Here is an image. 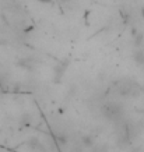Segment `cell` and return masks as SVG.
Listing matches in <instances>:
<instances>
[{
	"label": "cell",
	"mask_w": 144,
	"mask_h": 152,
	"mask_svg": "<svg viewBox=\"0 0 144 152\" xmlns=\"http://www.w3.org/2000/svg\"><path fill=\"white\" fill-rule=\"evenodd\" d=\"M123 112V107H122L119 103H115V102H108L105 103L102 107V113L109 119H116L122 115Z\"/></svg>",
	"instance_id": "6da1fadb"
},
{
	"label": "cell",
	"mask_w": 144,
	"mask_h": 152,
	"mask_svg": "<svg viewBox=\"0 0 144 152\" xmlns=\"http://www.w3.org/2000/svg\"><path fill=\"white\" fill-rule=\"evenodd\" d=\"M133 60L136 64L143 66L144 64V52L141 49H136V52L133 53Z\"/></svg>",
	"instance_id": "7a4b0ae2"
},
{
	"label": "cell",
	"mask_w": 144,
	"mask_h": 152,
	"mask_svg": "<svg viewBox=\"0 0 144 152\" xmlns=\"http://www.w3.org/2000/svg\"><path fill=\"white\" fill-rule=\"evenodd\" d=\"M144 41V35L141 32L137 34L136 37H133V43H134V48H137V49H140V46H141V43H143Z\"/></svg>",
	"instance_id": "3957f363"
},
{
	"label": "cell",
	"mask_w": 144,
	"mask_h": 152,
	"mask_svg": "<svg viewBox=\"0 0 144 152\" xmlns=\"http://www.w3.org/2000/svg\"><path fill=\"white\" fill-rule=\"evenodd\" d=\"M65 69H66V66L62 64L60 67H56L55 70V80L56 81H59V80L63 77V74H65Z\"/></svg>",
	"instance_id": "277c9868"
},
{
	"label": "cell",
	"mask_w": 144,
	"mask_h": 152,
	"mask_svg": "<svg viewBox=\"0 0 144 152\" xmlns=\"http://www.w3.org/2000/svg\"><path fill=\"white\" fill-rule=\"evenodd\" d=\"M83 142L85 144V145H87V147H91V145H93V137H90V135H85V137H84L83 138Z\"/></svg>",
	"instance_id": "5b68a950"
},
{
	"label": "cell",
	"mask_w": 144,
	"mask_h": 152,
	"mask_svg": "<svg viewBox=\"0 0 144 152\" xmlns=\"http://www.w3.org/2000/svg\"><path fill=\"white\" fill-rule=\"evenodd\" d=\"M9 42H7V39H3V38H0V46H6Z\"/></svg>",
	"instance_id": "8992f818"
},
{
	"label": "cell",
	"mask_w": 144,
	"mask_h": 152,
	"mask_svg": "<svg viewBox=\"0 0 144 152\" xmlns=\"http://www.w3.org/2000/svg\"><path fill=\"white\" fill-rule=\"evenodd\" d=\"M137 34H139V32H137V28L133 27V28H132V37H136Z\"/></svg>",
	"instance_id": "52a82bcc"
},
{
	"label": "cell",
	"mask_w": 144,
	"mask_h": 152,
	"mask_svg": "<svg viewBox=\"0 0 144 152\" xmlns=\"http://www.w3.org/2000/svg\"><path fill=\"white\" fill-rule=\"evenodd\" d=\"M60 1H63V3H66V1H69V0H60Z\"/></svg>",
	"instance_id": "ba28073f"
}]
</instances>
